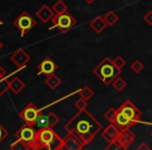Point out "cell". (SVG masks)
<instances>
[{
  "label": "cell",
  "mask_w": 152,
  "mask_h": 150,
  "mask_svg": "<svg viewBox=\"0 0 152 150\" xmlns=\"http://www.w3.org/2000/svg\"><path fill=\"white\" fill-rule=\"evenodd\" d=\"M65 129L80 140L81 135L86 133H93L96 135L102 129V124L86 108L76 113L65 124Z\"/></svg>",
  "instance_id": "6da1fadb"
},
{
  "label": "cell",
  "mask_w": 152,
  "mask_h": 150,
  "mask_svg": "<svg viewBox=\"0 0 152 150\" xmlns=\"http://www.w3.org/2000/svg\"><path fill=\"white\" fill-rule=\"evenodd\" d=\"M63 150V138L50 126L40 127L36 132L34 150Z\"/></svg>",
  "instance_id": "7a4b0ae2"
},
{
  "label": "cell",
  "mask_w": 152,
  "mask_h": 150,
  "mask_svg": "<svg viewBox=\"0 0 152 150\" xmlns=\"http://www.w3.org/2000/svg\"><path fill=\"white\" fill-rule=\"evenodd\" d=\"M93 73L104 86H110L120 75L121 70L118 69L110 57H104L97 66L93 69Z\"/></svg>",
  "instance_id": "3957f363"
},
{
  "label": "cell",
  "mask_w": 152,
  "mask_h": 150,
  "mask_svg": "<svg viewBox=\"0 0 152 150\" xmlns=\"http://www.w3.org/2000/svg\"><path fill=\"white\" fill-rule=\"evenodd\" d=\"M51 21H52L53 26L50 29L57 28L63 34L68 32L76 25V19L68 12H66L64 14H59V15H54L52 19H51Z\"/></svg>",
  "instance_id": "277c9868"
},
{
  "label": "cell",
  "mask_w": 152,
  "mask_h": 150,
  "mask_svg": "<svg viewBox=\"0 0 152 150\" xmlns=\"http://www.w3.org/2000/svg\"><path fill=\"white\" fill-rule=\"evenodd\" d=\"M13 24L17 29L20 30L21 37H24L37 25V21L29 15L28 12L24 11L14 20Z\"/></svg>",
  "instance_id": "5b68a950"
},
{
  "label": "cell",
  "mask_w": 152,
  "mask_h": 150,
  "mask_svg": "<svg viewBox=\"0 0 152 150\" xmlns=\"http://www.w3.org/2000/svg\"><path fill=\"white\" fill-rule=\"evenodd\" d=\"M41 115H43L42 110L38 108L34 103L29 102L21 112L19 113V117L24 122V124H27L29 126H34L38 123V120Z\"/></svg>",
  "instance_id": "8992f818"
},
{
  "label": "cell",
  "mask_w": 152,
  "mask_h": 150,
  "mask_svg": "<svg viewBox=\"0 0 152 150\" xmlns=\"http://www.w3.org/2000/svg\"><path fill=\"white\" fill-rule=\"evenodd\" d=\"M36 132L32 126H29L27 124H24L21 126L15 133L16 140H19L22 143H24L27 147V150H34V140H36Z\"/></svg>",
  "instance_id": "52a82bcc"
},
{
  "label": "cell",
  "mask_w": 152,
  "mask_h": 150,
  "mask_svg": "<svg viewBox=\"0 0 152 150\" xmlns=\"http://www.w3.org/2000/svg\"><path fill=\"white\" fill-rule=\"evenodd\" d=\"M117 110L122 112L125 116L128 117V118L130 119L132 122H134L135 124H137V123H146L141 120V117H142L141 110H140L137 106H135L130 100H128V99L125 100ZM148 124H150V123H148Z\"/></svg>",
  "instance_id": "ba28073f"
},
{
  "label": "cell",
  "mask_w": 152,
  "mask_h": 150,
  "mask_svg": "<svg viewBox=\"0 0 152 150\" xmlns=\"http://www.w3.org/2000/svg\"><path fill=\"white\" fill-rule=\"evenodd\" d=\"M85 147L83 142L71 132L63 138V150H80Z\"/></svg>",
  "instance_id": "9c48e42d"
},
{
  "label": "cell",
  "mask_w": 152,
  "mask_h": 150,
  "mask_svg": "<svg viewBox=\"0 0 152 150\" xmlns=\"http://www.w3.org/2000/svg\"><path fill=\"white\" fill-rule=\"evenodd\" d=\"M10 59L17 66L19 69L24 68L30 61V55L23 48H19L13 52L10 56Z\"/></svg>",
  "instance_id": "30bf717a"
},
{
  "label": "cell",
  "mask_w": 152,
  "mask_h": 150,
  "mask_svg": "<svg viewBox=\"0 0 152 150\" xmlns=\"http://www.w3.org/2000/svg\"><path fill=\"white\" fill-rule=\"evenodd\" d=\"M57 65L50 59V57H45L42 61L38 65V73L44 74L46 76L53 74L57 70Z\"/></svg>",
  "instance_id": "8fae6325"
},
{
  "label": "cell",
  "mask_w": 152,
  "mask_h": 150,
  "mask_svg": "<svg viewBox=\"0 0 152 150\" xmlns=\"http://www.w3.org/2000/svg\"><path fill=\"white\" fill-rule=\"evenodd\" d=\"M114 123L117 127L121 130H124V129H128L130 128L131 126H134L135 123L132 122L128 117H126L122 112L117 110V115H116V118L114 120Z\"/></svg>",
  "instance_id": "7c38bea8"
},
{
  "label": "cell",
  "mask_w": 152,
  "mask_h": 150,
  "mask_svg": "<svg viewBox=\"0 0 152 150\" xmlns=\"http://www.w3.org/2000/svg\"><path fill=\"white\" fill-rule=\"evenodd\" d=\"M135 140V135L132 131H130V129H124V130L120 131V135L118 137V141L119 143L122 145L123 150L128 149V147L131 144L134 142Z\"/></svg>",
  "instance_id": "4fadbf2b"
},
{
  "label": "cell",
  "mask_w": 152,
  "mask_h": 150,
  "mask_svg": "<svg viewBox=\"0 0 152 150\" xmlns=\"http://www.w3.org/2000/svg\"><path fill=\"white\" fill-rule=\"evenodd\" d=\"M119 135H120V129H119L114 123H110L101 132L102 138H103L107 143H110V142L117 140Z\"/></svg>",
  "instance_id": "5bb4252c"
},
{
  "label": "cell",
  "mask_w": 152,
  "mask_h": 150,
  "mask_svg": "<svg viewBox=\"0 0 152 150\" xmlns=\"http://www.w3.org/2000/svg\"><path fill=\"white\" fill-rule=\"evenodd\" d=\"M54 15H55V13L53 12L52 7H49L47 4H43L42 7L36 12L37 18H39L42 23H48V22L52 19Z\"/></svg>",
  "instance_id": "9a60e30c"
},
{
  "label": "cell",
  "mask_w": 152,
  "mask_h": 150,
  "mask_svg": "<svg viewBox=\"0 0 152 150\" xmlns=\"http://www.w3.org/2000/svg\"><path fill=\"white\" fill-rule=\"evenodd\" d=\"M106 26H107V25H106L103 17H99V16L95 17L91 22H90V27H91L92 29H93L94 31H95L96 34H101V32L105 29Z\"/></svg>",
  "instance_id": "2e32d148"
},
{
  "label": "cell",
  "mask_w": 152,
  "mask_h": 150,
  "mask_svg": "<svg viewBox=\"0 0 152 150\" xmlns=\"http://www.w3.org/2000/svg\"><path fill=\"white\" fill-rule=\"evenodd\" d=\"M9 88H10V90L15 94V95H18V94L21 93L22 90L25 89V83L22 81L18 76H16V77H14L11 81H10Z\"/></svg>",
  "instance_id": "e0dca14e"
},
{
  "label": "cell",
  "mask_w": 152,
  "mask_h": 150,
  "mask_svg": "<svg viewBox=\"0 0 152 150\" xmlns=\"http://www.w3.org/2000/svg\"><path fill=\"white\" fill-rule=\"evenodd\" d=\"M45 83L46 86L51 90H55L57 87H59V85L61 83V79L59 78L57 75H55L54 73L53 74H50L48 76L46 77L45 79Z\"/></svg>",
  "instance_id": "ac0fdd59"
},
{
  "label": "cell",
  "mask_w": 152,
  "mask_h": 150,
  "mask_svg": "<svg viewBox=\"0 0 152 150\" xmlns=\"http://www.w3.org/2000/svg\"><path fill=\"white\" fill-rule=\"evenodd\" d=\"M103 19H104V21H105V23H106V25H107V26H114L115 24L119 21L118 15H117V14L115 13V12H113V11L106 13L105 15H104Z\"/></svg>",
  "instance_id": "d6986e66"
},
{
  "label": "cell",
  "mask_w": 152,
  "mask_h": 150,
  "mask_svg": "<svg viewBox=\"0 0 152 150\" xmlns=\"http://www.w3.org/2000/svg\"><path fill=\"white\" fill-rule=\"evenodd\" d=\"M52 10L55 13V15H59V14H64L68 12V5L64 2L63 0H57L56 2L53 4Z\"/></svg>",
  "instance_id": "ffe728a7"
},
{
  "label": "cell",
  "mask_w": 152,
  "mask_h": 150,
  "mask_svg": "<svg viewBox=\"0 0 152 150\" xmlns=\"http://www.w3.org/2000/svg\"><path fill=\"white\" fill-rule=\"evenodd\" d=\"M112 85H113V87H114V89L118 92H122L123 90L127 87V83L120 76L117 77V78L112 83Z\"/></svg>",
  "instance_id": "44dd1931"
},
{
  "label": "cell",
  "mask_w": 152,
  "mask_h": 150,
  "mask_svg": "<svg viewBox=\"0 0 152 150\" xmlns=\"http://www.w3.org/2000/svg\"><path fill=\"white\" fill-rule=\"evenodd\" d=\"M79 96H80L81 98H83V99L88 100L89 101L90 99H91L92 97H93L94 95H95V93H94V91L91 89L90 87H88V86H86V87H83V89L79 91Z\"/></svg>",
  "instance_id": "7402d4cb"
},
{
  "label": "cell",
  "mask_w": 152,
  "mask_h": 150,
  "mask_svg": "<svg viewBox=\"0 0 152 150\" xmlns=\"http://www.w3.org/2000/svg\"><path fill=\"white\" fill-rule=\"evenodd\" d=\"M46 119H47V126H50V127H54L59 122V118L53 112L49 113L48 116H46Z\"/></svg>",
  "instance_id": "603a6c76"
},
{
  "label": "cell",
  "mask_w": 152,
  "mask_h": 150,
  "mask_svg": "<svg viewBox=\"0 0 152 150\" xmlns=\"http://www.w3.org/2000/svg\"><path fill=\"white\" fill-rule=\"evenodd\" d=\"M9 85H10V81L7 80V77H4V78H0V98L7 93V90H10Z\"/></svg>",
  "instance_id": "cb8c5ba5"
},
{
  "label": "cell",
  "mask_w": 152,
  "mask_h": 150,
  "mask_svg": "<svg viewBox=\"0 0 152 150\" xmlns=\"http://www.w3.org/2000/svg\"><path fill=\"white\" fill-rule=\"evenodd\" d=\"M116 115H117V110L114 108H110L107 110H106L105 113H104V118H105V120H107L110 123H113L115 120V118H116Z\"/></svg>",
  "instance_id": "d4e9b609"
},
{
  "label": "cell",
  "mask_w": 152,
  "mask_h": 150,
  "mask_svg": "<svg viewBox=\"0 0 152 150\" xmlns=\"http://www.w3.org/2000/svg\"><path fill=\"white\" fill-rule=\"evenodd\" d=\"M130 69L132 70L135 74H139V73H141V72L143 71L144 64L142 63L141 61H139V59H135V61L130 65Z\"/></svg>",
  "instance_id": "484cf974"
},
{
  "label": "cell",
  "mask_w": 152,
  "mask_h": 150,
  "mask_svg": "<svg viewBox=\"0 0 152 150\" xmlns=\"http://www.w3.org/2000/svg\"><path fill=\"white\" fill-rule=\"evenodd\" d=\"M113 63H114V65L120 70H122V68H124V66L126 65V61H125L121 55H118V56L115 57V59H113Z\"/></svg>",
  "instance_id": "4316f807"
},
{
  "label": "cell",
  "mask_w": 152,
  "mask_h": 150,
  "mask_svg": "<svg viewBox=\"0 0 152 150\" xmlns=\"http://www.w3.org/2000/svg\"><path fill=\"white\" fill-rule=\"evenodd\" d=\"M74 106H75L77 110H86L88 108V100L83 99V98H79L78 100H76L75 103H74Z\"/></svg>",
  "instance_id": "83f0119b"
},
{
  "label": "cell",
  "mask_w": 152,
  "mask_h": 150,
  "mask_svg": "<svg viewBox=\"0 0 152 150\" xmlns=\"http://www.w3.org/2000/svg\"><path fill=\"white\" fill-rule=\"evenodd\" d=\"M123 150V147L120 143H119L118 139L115 140V141L108 143V145L106 146V150Z\"/></svg>",
  "instance_id": "f1b7e54d"
},
{
  "label": "cell",
  "mask_w": 152,
  "mask_h": 150,
  "mask_svg": "<svg viewBox=\"0 0 152 150\" xmlns=\"http://www.w3.org/2000/svg\"><path fill=\"white\" fill-rule=\"evenodd\" d=\"M7 135H9V131H7V129L1 125V123H0V144L2 143V141L5 138H7Z\"/></svg>",
  "instance_id": "f546056e"
},
{
  "label": "cell",
  "mask_w": 152,
  "mask_h": 150,
  "mask_svg": "<svg viewBox=\"0 0 152 150\" xmlns=\"http://www.w3.org/2000/svg\"><path fill=\"white\" fill-rule=\"evenodd\" d=\"M144 21L148 24L149 26H152V11H148L143 17Z\"/></svg>",
  "instance_id": "4dcf8cb0"
},
{
  "label": "cell",
  "mask_w": 152,
  "mask_h": 150,
  "mask_svg": "<svg viewBox=\"0 0 152 150\" xmlns=\"http://www.w3.org/2000/svg\"><path fill=\"white\" fill-rule=\"evenodd\" d=\"M4 77H7V71L2 66L0 65V78H4Z\"/></svg>",
  "instance_id": "1f68e13d"
},
{
  "label": "cell",
  "mask_w": 152,
  "mask_h": 150,
  "mask_svg": "<svg viewBox=\"0 0 152 150\" xmlns=\"http://www.w3.org/2000/svg\"><path fill=\"white\" fill-rule=\"evenodd\" d=\"M149 149H150V147L146 143H142L141 145L137 147V150H149Z\"/></svg>",
  "instance_id": "d6a6232c"
},
{
  "label": "cell",
  "mask_w": 152,
  "mask_h": 150,
  "mask_svg": "<svg viewBox=\"0 0 152 150\" xmlns=\"http://www.w3.org/2000/svg\"><path fill=\"white\" fill-rule=\"evenodd\" d=\"M85 1L88 3V4H92V3H93L94 1H95V0H85Z\"/></svg>",
  "instance_id": "836d02e7"
},
{
  "label": "cell",
  "mask_w": 152,
  "mask_h": 150,
  "mask_svg": "<svg viewBox=\"0 0 152 150\" xmlns=\"http://www.w3.org/2000/svg\"><path fill=\"white\" fill-rule=\"evenodd\" d=\"M2 48H3V43L1 42V41H0V50H1Z\"/></svg>",
  "instance_id": "e575fe53"
},
{
  "label": "cell",
  "mask_w": 152,
  "mask_h": 150,
  "mask_svg": "<svg viewBox=\"0 0 152 150\" xmlns=\"http://www.w3.org/2000/svg\"><path fill=\"white\" fill-rule=\"evenodd\" d=\"M2 24H3V22H2V20H1V19H0V25H2Z\"/></svg>",
  "instance_id": "d590c367"
},
{
  "label": "cell",
  "mask_w": 152,
  "mask_h": 150,
  "mask_svg": "<svg viewBox=\"0 0 152 150\" xmlns=\"http://www.w3.org/2000/svg\"><path fill=\"white\" fill-rule=\"evenodd\" d=\"M151 137H152V131H151Z\"/></svg>",
  "instance_id": "8d00e7d4"
}]
</instances>
